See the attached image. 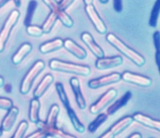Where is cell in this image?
<instances>
[{
    "instance_id": "1",
    "label": "cell",
    "mask_w": 160,
    "mask_h": 138,
    "mask_svg": "<svg viewBox=\"0 0 160 138\" xmlns=\"http://www.w3.org/2000/svg\"><path fill=\"white\" fill-rule=\"evenodd\" d=\"M106 38H107V41L113 47H115L119 52L122 53V55H125L126 57H128L130 61H132L135 65H137L138 66H142L145 65L146 59L144 58L141 55H139L138 52H136L132 48H129L128 46H127L116 35L112 34V33H108Z\"/></svg>"
},
{
    "instance_id": "2",
    "label": "cell",
    "mask_w": 160,
    "mask_h": 138,
    "mask_svg": "<svg viewBox=\"0 0 160 138\" xmlns=\"http://www.w3.org/2000/svg\"><path fill=\"white\" fill-rule=\"evenodd\" d=\"M49 67L53 71L68 72L80 76H89L91 72V68L88 66L73 64L70 62L62 61L57 59H52L50 61Z\"/></svg>"
},
{
    "instance_id": "3",
    "label": "cell",
    "mask_w": 160,
    "mask_h": 138,
    "mask_svg": "<svg viewBox=\"0 0 160 138\" xmlns=\"http://www.w3.org/2000/svg\"><path fill=\"white\" fill-rule=\"evenodd\" d=\"M44 68H45V63L42 61H37L34 65L32 66V67L28 70V72L24 76V78L21 83L20 93L22 94L25 95V94H28L29 93L33 84L35 82V79L43 71Z\"/></svg>"
},
{
    "instance_id": "4",
    "label": "cell",
    "mask_w": 160,
    "mask_h": 138,
    "mask_svg": "<svg viewBox=\"0 0 160 138\" xmlns=\"http://www.w3.org/2000/svg\"><path fill=\"white\" fill-rule=\"evenodd\" d=\"M19 17H20L19 10H14L10 13L6 21L4 22L3 28L0 31V53H2L4 50L5 45L10 38L11 31L15 27V25L18 24Z\"/></svg>"
},
{
    "instance_id": "5",
    "label": "cell",
    "mask_w": 160,
    "mask_h": 138,
    "mask_svg": "<svg viewBox=\"0 0 160 138\" xmlns=\"http://www.w3.org/2000/svg\"><path fill=\"white\" fill-rule=\"evenodd\" d=\"M43 2L46 3V5H48L52 12L55 14L57 18L62 23L63 25H65L66 28H72L74 25L72 19L70 17L69 15L66 14L65 10L61 9L56 0H43Z\"/></svg>"
},
{
    "instance_id": "6",
    "label": "cell",
    "mask_w": 160,
    "mask_h": 138,
    "mask_svg": "<svg viewBox=\"0 0 160 138\" xmlns=\"http://www.w3.org/2000/svg\"><path fill=\"white\" fill-rule=\"evenodd\" d=\"M117 91L115 89H109L102 95L99 99L90 107V111L93 115H97L101 112L104 108L108 106L112 101H114L117 97Z\"/></svg>"
},
{
    "instance_id": "7",
    "label": "cell",
    "mask_w": 160,
    "mask_h": 138,
    "mask_svg": "<svg viewBox=\"0 0 160 138\" xmlns=\"http://www.w3.org/2000/svg\"><path fill=\"white\" fill-rule=\"evenodd\" d=\"M121 79H122L121 73L113 72V73H110L108 75L102 76V77H100L98 79H91L88 83V86L91 89H98V88H101V87L108 86V85L119 82Z\"/></svg>"
},
{
    "instance_id": "8",
    "label": "cell",
    "mask_w": 160,
    "mask_h": 138,
    "mask_svg": "<svg viewBox=\"0 0 160 138\" xmlns=\"http://www.w3.org/2000/svg\"><path fill=\"white\" fill-rule=\"evenodd\" d=\"M85 11H86L88 17L90 18V20L91 21L92 24L94 25L96 30L98 31L99 34H105L107 32L106 25L103 23L102 19L100 17V16H99V14H98V12L96 10L94 5L93 4L85 5Z\"/></svg>"
},
{
    "instance_id": "9",
    "label": "cell",
    "mask_w": 160,
    "mask_h": 138,
    "mask_svg": "<svg viewBox=\"0 0 160 138\" xmlns=\"http://www.w3.org/2000/svg\"><path fill=\"white\" fill-rule=\"evenodd\" d=\"M133 122V118L132 117H125L122 119L119 120L117 123H115L113 126H112L108 131H106L104 134L102 135V138H113L118 135L120 133H122V131L128 127L130 124Z\"/></svg>"
},
{
    "instance_id": "10",
    "label": "cell",
    "mask_w": 160,
    "mask_h": 138,
    "mask_svg": "<svg viewBox=\"0 0 160 138\" xmlns=\"http://www.w3.org/2000/svg\"><path fill=\"white\" fill-rule=\"evenodd\" d=\"M37 127L42 131H44L46 134L48 135V136H51V137H59V138H75L74 135H70L68 133L64 132L62 130H60L57 126H51L48 125L44 121L39 120L36 123Z\"/></svg>"
},
{
    "instance_id": "11",
    "label": "cell",
    "mask_w": 160,
    "mask_h": 138,
    "mask_svg": "<svg viewBox=\"0 0 160 138\" xmlns=\"http://www.w3.org/2000/svg\"><path fill=\"white\" fill-rule=\"evenodd\" d=\"M122 79H123L124 81H127V82L132 83V84L143 86V87H148L152 83V79L148 77L137 74V73H133V72H128V71H126L122 73Z\"/></svg>"
},
{
    "instance_id": "12",
    "label": "cell",
    "mask_w": 160,
    "mask_h": 138,
    "mask_svg": "<svg viewBox=\"0 0 160 138\" xmlns=\"http://www.w3.org/2000/svg\"><path fill=\"white\" fill-rule=\"evenodd\" d=\"M123 59L122 56H112V57H102L98 58L96 61V67L98 70H106L122 65Z\"/></svg>"
},
{
    "instance_id": "13",
    "label": "cell",
    "mask_w": 160,
    "mask_h": 138,
    "mask_svg": "<svg viewBox=\"0 0 160 138\" xmlns=\"http://www.w3.org/2000/svg\"><path fill=\"white\" fill-rule=\"evenodd\" d=\"M81 40L84 44L87 46L91 53L98 58H102L104 56V52L102 49L101 47L96 42L93 36L88 32H84L81 34Z\"/></svg>"
},
{
    "instance_id": "14",
    "label": "cell",
    "mask_w": 160,
    "mask_h": 138,
    "mask_svg": "<svg viewBox=\"0 0 160 138\" xmlns=\"http://www.w3.org/2000/svg\"><path fill=\"white\" fill-rule=\"evenodd\" d=\"M70 85H71L72 90L73 93H74L75 100H76L78 106L81 110H84L85 107H86V101H85L83 93L81 91V86H80V82L78 79L76 78V77L72 78L70 79Z\"/></svg>"
},
{
    "instance_id": "15",
    "label": "cell",
    "mask_w": 160,
    "mask_h": 138,
    "mask_svg": "<svg viewBox=\"0 0 160 138\" xmlns=\"http://www.w3.org/2000/svg\"><path fill=\"white\" fill-rule=\"evenodd\" d=\"M18 115H19V110L18 107L12 106L11 109H9L8 113L1 123V129L5 132H9L13 127Z\"/></svg>"
},
{
    "instance_id": "16",
    "label": "cell",
    "mask_w": 160,
    "mask_h": 138,
    "mask_svg": "<svg viewBox=\"0 0 160 138\" xmlns=\"http://www.w3.org/2000/svg\"><path fill=\"white\" fill-rule=\"evenodd\" d=\"M64 48L79 60H84L87 57L86 51L83 48H81L79 45L77 44L72 39L64 40Z\"/></svg>"
},
{
    "instance_id": "17",
    "label": "cell",
    "mask_w": 160,
    "mask_h": 138,
    "mask_svg": "<svg viewBox=\"0 0 160 138\" xmlns=\"http://www.w3.org/2000/svg\"><path fill=\"white\" fill-rule=\"evenodd\" d=\"M132 118H133V121L143 124L144 126L152 128L160 132V121L155 120L152 117L141 113H135L132 116Z\"/></svg>"
},
{
    "instance_id": "18",
    "label": "cell",
    "mask_w": 160,
    "mask_h": 138,
    "mask_svg": "<svg viewBox=\"0 0 160 138\" xmlns=\"http://www.w3.org/2000/svg\"><path fill=\"white\" fill-rule=\"evenodd\" d=\"M63 47H64V41L60 38H56L52 41L42 43L39 48V50L42 54L46 55V54H49V53H52L56 50H59Z\"/></svg>"
},
{
    "instance_id": "19",
    "label": "cell",
    "mask_w": 160,
    "mask_h": 138,
    "mask_svg": "<svg viewBox=\"0 0 160 138\" xmlns=\"http://www.w3.org/2000/svg\"><path fill=\"white\" fill-rule=\"evenodd\" d=\"M53 80H54L53 76L52 74H50V73L44 76V78L42 79L41 82L39 83V85L35 88L34 93H33L34 98H40L41 97H42V95L46 93V91L48 89L49 86L52 85Z\"/></svg>"
},
{
    "instance_id": "20",
    "label": "cell",
    "mask_w": 160,
    "mask_h": 138,
    "mask_svg": "<svg viewBox=\"0 0 160 138\" xmlns=\"http://www.w3.org/2000/svg\"><path fill=\"white\" fill-rule=\"evenodd\" d=\"M131 98H132L131 92H127L122 98H120L118 100H116L115 103L112 104L111 105L108 107L107 109V114L108 116H111V115L116 113L120 109H122V107H124L128 103L129 100L131 99Z\"/></svg>"
},
{
    "instance_id": "21",
    "label": "cell",
    "mask_w": 160,
    "mask_h": 138,
    "mask_svg": "<svg viewBox=\"0 0 160 138\" xmlns=\"http://www.w3.org/2000/svg\"><path fill=\"white\" fill-rule=\"evenodd\" d=\"M32 51V45L28 42H25L22 45L18 50L16 52V54L12 57V62L14 65H18L20 64L27 55Z\"/></svg>"
},
{
    "instance_id": "22",
    "label": "cell",
    "mask_w": 160,
    "mask_h": 138,
    "mask_svg": "<svg viewBox=\"0 0 160 138\" xmlns=\"http://www.w3.org/2000/svg\"><path fill=\"white\" fill-rule=\"evenodd\" d=\"M66 111H67L70 121L72 124L73 128L75 129V130L78 131L80 134H84L85 132V127L84 126V124L81 123V121L79 120V118L78 117L76 112L74 111V110L72 107L69 106L68 108H66Z\"/></svg>"
},
{
    "instance_id": "23",
    "label": "cell",
    "mask_w": 160,
    "mask_h": 138,
    "mask_svg": "<svg viewBox=\"0 0 160 138\" xmlns=\"http://www.w3.org/2000/svg\"><path fill=\"white\" fill-rule=\"evenodd\" d=\"M40 109H41V104H40L39 98H34L30 101L29 111H28V118H29L30 122L36 124L40 120V118H39Z\"/></svg>"
},
{
    "instance_id": "24",
    "label": "cell",
    "mask_w": 160,
    "mask_h": 138,
    "mask_svg": "<svg viewBox=\"0 0 160 138\" xmlns=\"http://www.w3.org/2000/svg\"><path fill=\"white\" fill-rule=\"evenodd\" d=\"M37 5H38V3H37L36 0H30L28 2L27 12H26V15H25L24 23H23L26 27H28V25L31 24L35 10H36V8H37Z\"/></svg>"
},
{
    "instance_id": "25",
    "label": "cell",
    "mask_w": 160,
    "mask_h": 138,
    "mask_svg": "<svg viewBox=\"0 0 160 138\" xmlns=\"http://www.w3.org/2000/svg\"><path fill=\"white\" fill-rule=\"evenodd\" d=\"M108 114H105V113L99 114L98 117L95 118L94 121H92L91 124H89V126H88V131H89L90 133H95L96 131L98 130V128L100 127L102 124L108 120Z\"/></svg>"
},
{
    "instance_id": "26",
    "label": "cell",
    "mask_w": 160,
    "mask_h": 138,
    "mask_svg": "<svg viewBox=\"0 0 160 138\" xmlns=\"http://www.w3.org/2000/svg\"><path fill=\"white\" fill-rule=\"evenodd\" d=\"M160 14V0H156L151 12L149 19V25L152 28H156L158 25V20Z\"/></svg>"
},
{
    "instance_id": "27",
    "label": "cell",
    "mask_w": 160,
    "mask_h": 138,
    "mask_svg": "<svg viewBox=\"0 0 160 138\" xmlns=\"http://www.w3.org/2000/svg\"><path fill=\"white\" fill-rule=\"evenodd\" d=\"M55 89L56 92L58 93V96H59V100L61 101V103L63 104V105L65 106V108H68L70 105V101L68 97H67V94L66 93V90L64 88V86H63L62 83L57 82L55 84Z\"/></svg>"
},
{
    "instance_id": "28",
    "label": "cell",
    "mask_w": 160,
    "mask_h": 138,
    "mask_svg": "<svg viewBox=\"0 0 160 138\" xmlns=\"http://www.w3.org/2000/svg\"><path fill=\"white\" fill-rule=\"evenodd\" d=\"M59 114V107L58 104H53L50 110H49L48 115L45 121L47 124L51 126H57V117Z\"/></svg>"
},
{
    "instance_id": "29",
    "label": "cell",
    "mask_w": 160,
    "mask_h": 138,
    "mask_svg": "<svg viewBox=\"0 0 160 138\" xmlns=\"http://www.w3.org/2000/svg\"><path fill=\"white\" fill-rule=\"evenodd\" d=\"M57 19H58V18L56 17L55 14L51 11L42 27V29H43V32H44V34H48V33H50V32L52 31V28L54 26V24H55Z\"/></svg>"
},
{
    "instance_id": "30",
    "label": "cell",
    "mask_w": 160,
    "mask_h": 138,
    "mask_svg": "<svg viewBox=\"0 0 160 138\" xmlns=\"http://www.w3.org/2000/svg\"><path fill=\"white\" fill-rule=\"evenodd\" d=\"M28 128V124L27 121H22L21 123L18 125L17 130L15 131L14 135H13V138H22L23 137L25 132L27 131Z\"/></svg>"
},
{
    "instance_id": "31",
    "label": "cell",
    "mask_w": 160,
    "mask_h": 138,
    "mask_svg": "<svg viewBox=\"0 0 160 138\" xmlns=\"http://www.w3.org/2000/svg\"><path fill=\"white\" fill-rule=\"evenodd\" d=\"M26 31H27L28 34H29L30 36H34V37H40L44 34L42 27H39L37 25H31V24L27 27Z\"/></svg>"
},
{
    "instance_id": "32",
    "label": "cell",
    "mask_w": 160,
    "mask_h": 138,
    "mask_svg": "<svg viewBox=\"0 0 160 138\" xmlns=\"http://www.w3.org/2000/svg\"><path fill=\"white\" fill-rule=\"evenodd\" d=\"M12 106H13V102L10 98L0 97V109L1 110H8Z\"/></svg>"
},
{
    "instance_id": "33",
    "label": "cell",
    "mask_w": 160,
    "mask_h": 138,
    "mask_svg": "<svg viewBox=\"0 0 160 138\" xmlns=\"http://www.w3.org/2000/svg\"><path fill=\"white\" fill-rule=\"evenodd\" d=\"M48 137V135L46 134L44 131H42V130L39 129V130L35 131L34 133H31L27 135V138H44Z\"/></svg>"
},
{
    "instance_id": "34",
    "label": "cell",
    "mask_w": 160,
    "mask_h": 138,
    "mask_svg": "<svg viewBox=\"0 0 160 138\" xmlns=\"http://www.w3.org/2000/svg\"><path fill=\"white\" fill-rule=\"evenodd\" d=\"M153 41L154 46L156 48V51H160V32L155 31L153 34Z\"/></svg>"
},
{
    "instance_id": "35",
    "label": "cell",
    "mask_w": 160,
    "mask_h": 138,
    "mask_svg": "<svg viewBox=\"0 0 160 138\" xmlns=\"http://www.w3.org/2000/svg\"><path fill=\"white\" fill-rule=\"evenodd\" d=\"M75 0H60V2L59 3V6L61 7V9L64 10H66L68 7L74 2Z\"/></svg>"
},
{
    "instance_id": "36",
    "label": "cell",
    "mask_w": 160,
    "mask_h": 138,
    "mask_svg": "<svg viewBox=\"0 0 160 138\" xmlns=\"http://www.w3.org/2000/svg\"><path fill=\"white\" fill-rule=\"evenodd\" d=\"M114 9L116 12H121L122 10V0H114Z\"/></svg>"
},
{
    "instance_id": "37",
    "label": "cell",
    "mask_w": 160,
    "mask_h": 138,
    "mask_svg": "<svg viewBox=\"0 0 160 138\" xmlns=\"http://www.w3.org/2000/svg\"><path fill=\"white\" fill-rule=\"evenodd\" d=\"M155 59H156L157 66H158V71H159L160 73V51H156Z\"/></svg>"
},
{
    "instance_id": "38",
    "label": "cell",
    "mask_w": 160,
    "mask_h": 138,
    "mask_svg": "<svg viewBox=\"0 0 160 138\" xmlns=\"http://www.w3.org/2000/svg\"><path fill=\"white\" fill-rule=\"evenodd\" d=\"M4 91L7 93H11L12 92V86L11 84H6L4 85Z\"/></svg>"
},
{
    "instance_id": "39",
    "label": "cell",
    "mask_w": 160,
    "mask_h": 138,
    "mask_svg": "<svg viewBox=\"0 0 160 138\" xmlns=\"http://www.w3.org/2000/svg\"><path fill=\"white\" fill-rule=\"evenodd\" d=\"M141 137H142V135L139 134V133H133V134L129 135V138H141Z\"/></svg>"
},
{
    "instance_id": "40",
    "label": "cell",
    "mask_w": 160,
    "mask_h": 138,
    "mask_svg": "<svg viewBox=\"0 0 160 138\" xmlns=\"http://www.w3.org/2000/svg\"><path fill=\"white\" fill-rule=\"evenodd\" d=\"M11 0H0V9L2 8V7H4L8 2H10Z\"/></svg>"
},
{
    "instance_id": "41",
    "label": "cell",
    "mask_w": 160,
    "mask_h": 138,
    "mask_svg": "<svg viewBox=\"0 0 160 138\" xmlns=\"http://www.w3.org/2000/svg\"><path fill=\"white\" fill-rule=\"evenodd\" d=\"M4 86V79L3 77H1V76H0V88H1V87H3Z\"/></svg>"
},
{
    "instance_id": "42",
    "label": "cell",
    "mask_w": 160,
    "mask_h": 138,
    "mask_svg": "<svg viewBox=\"0 0 160 138\" xmlns=\"http://www.w3.org/2000/svg\"><path fill=\"white\" fill-rule=\"evenodd\" d=\"M13 1H14V3L16 6L20 7V5H21V0H13Z\"/></svg>"
},
{
    "instance_id": "43",
    "label": "cell",
    "mask_w": 160,
    "mask_h": 138,
    "mask_svg": "<svg viewBox=\"0 0 160 138\" xmlns=\"http://www.w3.org/2000/svg\"><path fill=\"white\" fill-rule=\"evenodd\" d=\"M84 3L85 5H88V4H92V3H93V0H84Z\"/></svg>"
},
{
    "instance_id": "44",
    "label": "cell",
    "mask_w": 160,
    "mask_h": 138,
    "mask_svg": "<svg viewBox=\"0 0 160 138\" xmlns=\"http://www.w3.org/2000/svg\"><path fill=\"white\" fill-rule=\"evenodd\" d=\"M99 1H100V3H108V0H99Z\"/></svg>"
},
{
    "instance_id": "45",
    "label": "cell",
    "mask_w": 160,
    "mask_h": 138,
    "mask_svg": "<svg viewBox=\"0 0 160 138\" xmlns=\"http://www.w3.org/2000/svg\"><path fill=\"white\" fill-rule=\"evenodd\" d=\"M3 132H4V130H2V129L0 128V136L2 135V134H3Z\"/></svg>"
}]
</instances>
